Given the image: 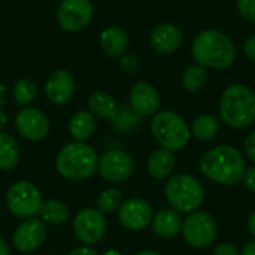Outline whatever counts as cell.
<instances>
[{"label": "cell", "instance_id": "cell-1", "mask_svg": "<svg viewBox=\"0 0 255 255\" xmlns=\"http://www.w3.org/2000/svg\"><path fill=\"white\" fill-rule=\"evenodd\" d=\"M199 167L209 181L224 187L241 184L247 170L244 154L232 145H218L208 149L200 157Z\"/></svg>", "mask_w": 255, "mask_h": 255}, {"label": "cell", "instance_id": "cell-2", "mask_svg": "<svg viewBox=\"0 0 255 255\" xmlns=\"http://www.w3.org/2000/svg\"><path fill=\"white\" fill-rule=\"evenodd\" d=\"M191 55L197 64L206 69L224 70L235 63L236 48L226 33L217 28H208L193 39Z\"/></svg>", "mask_w": 255, "mask_h": 255}, {"label": "cell", "instance_id": "cell-3", "mask_svg": "<svg viewBox=\"0 0 255 255\" xmlns=\"http://www.w3.org/2000/svg\"><path fill=\"white\" fill-rule=\"evenodd\" d=\"M220 120L236 130L255 123V93L244 84L229 85L220 99Z\"/></svg>", "mask_w": 255, "mask_h": 255}, {"label": "cell", "instance_id": "cell-4", "mask_svg": "<svg viewBox=\"0 0 255 255\" xmlns=\"http://www.w3.org/2000/svg\"><path fill=\"white\" fill-rule=\"evenodd\" d=\"M99 164L96 149L87 142H70L55 155L57 172L69 181H85L91 178Z\"/></svg>", "mask_w": 255, "mask_h": 255}, {"label": "cell", "instance_id": "cell-5", "mask_svg": "<svg viewBox=\"0 0 255 255\" xmlns=\"http://www.w3.org/2000/svg\"><path fill=\"white\" fill-rule=\"evenodd\" d=\"M164 196L169 208L179 214H191L199 211L205 202L203 184L190 173L172 175L164 187Z\"/></svg>", "mask_w": 255, "mask_h": 255}, {"label": "cell", "instance_id": "cell-6", "mask_svg": "<svg viewBox=\"0 0 255 255\" xmlns=\"http://www.w3.org/2000/svg\"><path fill=\"white\" fill-rule=\"evenodd\" d=\"M151 133L160 148L176 152L190 142V126L182 115L175 111H158L151 121Z\"/></svg>", "mask_w": 255, "mask_h": 255}, {"label": "cell", "instance_id": "cell-7", "mask_svg": "<svg viewBox=\"0 0 255 255\" xmlns=\"http://www.w3.org/2000/svg\"><path fill=\"white\" fill-rule=\"evenodd\" d=\"M42 194L30 181H16L6 191V206L9 212L21 220L37 218L42 208Z\"/></svg>", "mask_w": 255, "mask_h": 255}, {"label": "cell", "instance_id": "cell-8", "mask_svg": "<svg viewBox=\"0 0 255 255\" xmlns=\"http://www.w3.org/2000/svg\"><path fill=\"white\" fill-rule=\"evenodd\" d=\"M181 235L191 248L205 250L215 242L218 227L211 214L205 211H194L184 220Z\"/></svg>", "mask_w": 255, "mask_h": 255}, {"label": "cell", "instance_id": "cell-9", "mask_svg": "<svg viewBox=\"0 0 255 255\" xmlns=\"http://www.w3.org/2000/svg\"><path fill=\"white\" fill-rule=\"evenodd\" d=\"M106 230L108 223L105 214L97 208H84L73 218V233L82 245H96L103 239Z\"/></svg>", "mask_w": 255, "mask_h": 255}, {"label": "cell", "instance_id": "cell-10", "mask_svg": "<svg viewBox=\"0 0 255 255\" xmlns=\"http://www.w3.org/2000/svg\"><path fill=\"white\" fill-rule=\"evenodd\" d=\"M133 157L123 149H109L99 157L97 172L111 184H123L134 173Z\"/></svg>", "mask_w": 255, "mask_h": 255}, {"label": "cell", "instance_id": "cell-11", "mask_svg": "<svg viewBox=\"0 0 255 255\" xmlns=\"http://www.w3.org/2000/svg\"><path fill=\"white\" fill-rule=\"evenodd\" d=\"M94 7L90 0H61L57 9V21L66 31L84 30L93 19Z\"/></svg>", "mask_w": 255, "mask_h": 255}, {"label": "cell", "instance_id": "cell-12", "mask_svg": "<svg viewBox=\"0 0 255 255\" xmlns=\"http://www.w3.org/2000/svg\"><path fill=\"white\" fill-rule=\"evenodd\" d=\"M15 128L18 134L30 142L43 140L51 130L48 117L37 108H22L15 117Z\"/></svg>", "mask_w": 255, "mask_h": 255}, {"label": "cell", "instance_id": "cell-13", "mask_svg": "<svg viewBox=\"0 0 255 255\" xmlns=\"http://www.w3.org/2000/svg\"><path fill=\"white\" fill-rule=\"evenodd\" d=\"M48 236L46 224L37 218L22 220L12 235V244L16 251L30 254L39 250Z\"/></svg>", "mask_w": 255, "mask_h": 255}, {"label": "cell", "instance_id": "cell-14", "mask_svg": "<svg viewBox=\"0 0 255 255\" xmlns=\"http://www.w3.org/2000/svg\"><path fill=\"white\" fill-rule=\"evenodd\" d=\"M152 217H154V211L149 202L139 197H133L123 202V205L118 209L120 224L131 232H140L148 226H151Z\"/></svg>", "mask_w": 255, "mask_h": 255}, {"label": "cell", "instance_id": "cell-15", "mask_svg": "<svg viewBox=\"0 0 255 255\" xmlns=\"http://www.w3.org/2000/svg\"><path fill=\"white\" fill-rule=\"evenodd\" d=\"M130 106L140 115V117H154L160 111L161 99L158 90L145 81L136 82L130 88L128 94Z\"/></svg>", "mask_w": 255, "mask_h": 255}, {"label": "cell", "instance_id": "cell-16", "mask_svg": "<svg viewBox=\"0 0 255 255\" xmlns=\"http://www.w3.org/2000/svg\"><path fill=\"white\" fill-rule=\"evenodd\" d=\"M45 93L52 105H66L75 94V78L66 69L54 70L45 84Z\"/></svg>", "mask_w": 255, "mask_h": 255}, {"label": "cell", "instance_id": "cell-17", "mask_svg": "<svg viewBox=\"0 0 255 255\" xmlns=\"http://www.w3.org/2000/svg\"><path fill=\"white\" fill-rule=\"evenodd\" d=\"M184 34L182 30L170 22H161L152 28L149 34V45L155 52L172 54L178 51L182 45Z\"/></svg>", "mask_w": 255, "mask_h": 255}, {"label": "cell", "instance_id": "cell-18", "mask_svg": "<svg viewBox=\"0 0 255 255\" xmlns=\"http://www.w3.org/2000/svg\"><path fill=\"white\" fill-rule=\"evenodd\" d=\"M182 217L172 208H163L157 211L152 217L151 227L155 236L161 239H172L178 236L182 230Z\"/></svg>", "mask_w": 255, "mask_h": 255}, {"label": "cell", "instance_id": "cell-19", "mask_svg": "<svg viewBox=\"0 0 255 255\" xmlns=\"http://www.w3.org/2000/svg\"><path fill=\"white\" fill-rule=\"evenodd\" d=\"M146 170L154 179H158V181L170 178L175 170L173 152L164 148L154 149L146 160Z\"/></svg>", "mask_w": 255, "mask_h": 255}, {"label": "cell", "instance_id": "cell-20", "mask_svg": "<svg viewBox=\"0 0 255 255\" xmlns=\"http://www.w3.org/2000/svg\"><path fill=\"white\" fill-rule=\"evenodd\" d=\"M100 46L108 57H121L128 46V36L121 27H108L100 34Z\"/></svg>", "mask_w": 255, "mask_h": 255}, {"label": "cell", "instance_id": "cell-21", "mask_svg": "<svg viewBox=\"0 0 255 255\" xmlns=\"http://www.w3.org/2000/svg\"><path fill=\"white\" fill-rule=\"evenodd\" d=\"M97 128L96 117L90 111H78L69 121V133L78 142L88 140Z\"/></svg>", "mask_w": 255, "mask_h": 255}, {"label": "cell", "instance_id": "cell-22", "mask_svg": "<svg viewBox=\"0 0 255 255\" xmlns=\"http://www.w3.org/2000/svg\"><path fill=\"white\" fill-rule=\"evenodd\" d=\"M220 128H221V120L211 114H203L197 117L190 126L191 136L200 142L214 140L220 133Z\"/></svg>", "mask_w": 255, "mask_h": 255}, {"label": "cell", "instance_id": "cell-23", "mask_svg": "<svg viewBox=\"0 0 255 255\" xmlns=\"http://www.w3.org/2000/svg\"><path fill=\"white\" fill-rule=\"evenodd\" d=\"M88 108L90 112L102 120H112V117L115 115V111L118 108L115 99L108 93V91H94L91 93L90 99H88Z\"/></svg>", "mask_w": 255, "mask_h": 255}, {"label": "cell", "instance_id": "cell-24", "mask_svg": "<svg viewBox=\"0 0 255 255\" xmlns=\"http://www.w3.org/2000/svg\"><path fill=\"white\" fill-rule=\"evenodd\" d=\"M39 217L48 226H61L69 220L70 211L64 202L51 199V200H46L42 203Z\"/></svg>", "mask_w": 255, "mask_h": 255}, {"label": "cell", "instance_id": "cell-25", "mask_svg": "<svg viewBox=\"0 0 255 255\" xmlns=\"http://www.w3.org/2000/svg\"><path fill=\"white\" fill-rule=\"evenodd\" d=\"M112 127L123 133L134 131L142 124V117L130 106V105H121L117 108L115 115L111 120Z\"/></svg>", "mask_w": 255, "mask_h": 255}, {"label": "cell", "instance_id": "cell-26", "mask_svg": "<svg viewBox=\"0 0 255 255\" xmlns=\"http://www.w3.org/2000/svg\"><path fill=\"white\" fill-rule=\"evenodd\" d=\"M19 146L16 140L9 134L1 131L0 133V170L7 172L16 167L19 161Z\"/></svg>", "mask_w": 255, "mask_h": 255}, {"label": "cell", "instance_id": "cell-27", "mask_svg": "<svg viewBox=\"0 0 255 255\" xmlns=\"http://www.w3.org/2000/svg\"><path fill=\"white\" fill-rule=\"evenodd\" d=\"M181 82H182V87L190 93L200 91L208 82V70H206V67H203L202 64H197V63L188 66L182 73Z\"/></svg>", "mask_w": 255, "mask_h": 255}, {"label": "cell", "instance_id": "cell-28", "mask_svg": "<svg viewBox=\"0 0 255 255\" xmlns=\"http://www.w3.org/2000/svg\"><path fill=\"white\" fill-rule=\"evenodd\" d=\"M12 94H13L16 105L27 108L30 103H33V100L37 96V85L31 78H21L13 85Z\"/></svg>", "mask_w": 255, "mask_h": 255}, {"label": "cell", "instance_id": "cell-29", "mask_svg": "<svg viewBox=\"0 0 255 255\" xmlns=\"http://www.w3.org/2000/svg\"><path fill=\"white\" fill-rule=\"evenodd\" d=\"M123 193L118 188H106L103 190L96 200V208L102 212V214H112L115 211L120 209V206L123 205Z\"/></svg>", "mask_w": 255, "mask_h": 255}, {"label": "cell", "instance_id": "cell-30", "mask_svg": "<svg viewBox=\"0 0 255 255\" xmlns=\"http://www.w3.org/2000/svg\"><path fill=\"white\" fill-rule=\"evenodd\" d=\"M238 12L244 19L255 22V0H238Z\"/></svg>", "mask_w": 255, "mask_h": 255}, {"label": "cell", "instance_id": "cell-31", "mask_svg": "<svg viewBox=\"0 0 255 255\" xmlns=\"http://www.w3.org/2000/svg\"><path fill=\"white\" fill-rule=\"evenodd\" d=\"M120 66L121 69L126 72V73H136L139 70V60L131 55V54H127V55H121V60H120Z\"/></svg>", "mask_w": 255, "mask_h": 255}, {"label": "cell", "instance_id": "cell-32", "mask_svg": "<svg viewBox=\"0 0 255 255\" xmlns=\"http://www.w3.org/2000/svg\"><path fill=\"white\" fill-rule=\"evenodd\" d=\"M212 255H241V251L230 242H221L214 248Z\"/></svg>", "mask_w": 255, "mask_h": 255}, {"label": "cell", "instance_id": "cell-33", "mask_svg": "<svg viewBox=\"0 0 255 255\" xmlns=\"http://www.w3.org/2000/svg\"><path fill=\"white\" fill-rule=\"evenodd\" d=\"M244 148H245V155L248 160L255 163V130H253L244 140Z\"/></svg>", "mask_w": 255, "mask_h": 255}, {"label": "cell", "instance_id": "cell-34", "mask_svg": "<svg viewBox=\"0 0 255 255\" xmlns=\"http://www.w3.org/2000/svg\"><path fill=\"white\" fill-rule=\"evenodd\" d=\"M242 184L245 185V188H247L250 193L255 194V166L245 170L244 178H242Z\"/></svg>", "mask_w": 255, "mask_h": 255}, {"label": "cell", "instance_id": "cell-35", "mask_svg": "<svg viewBox=\"0 0 255 255\" xmlns=\"http://www.w3.org/2000/svg\"><path fill=\"white\" fill-rule=\"evenodd\" d=\"M242 51L250 61H255V34H251L250 37L245 39Z\"/></svg>", "mask_w": 255, "mask_h": 255}, {"label": "cell", "instance_id": "cell-36", "mask_svg": "<svg viewBox=\"0 0 255 255\" xmlns=\"http://www.w3.org/2000/svg\"><path fill=\"white\" fill-rule=\"evenodd\" d=\"M67 255H100V254H99V253H97V250H96V248H93V247L81 245V247H78V248L72 250V251H70Z\"/></svg>", "mask_w": 255, "mask_h": 255}, {"label": "cell", "instance_id": "cell-37", "mask_svg": "<svg viewBox=\"0 0 255 255\" xmlns=\"http://www.w3.org/2000/svg\"><path fill=\"white\" fill-rule=\"evenodd\" d=\"M241 255H255V239L245 244V247L241 251Z\"/></svg>", "mask_w": 255, "mask_h": 255}, {"label": "cell", "instance_id": "cell-38", "mask_svg": "<svg viewBox=\"0 0 255 255\" xmlns=\"http://www.w3.org/2000/svg\"><path fill=\"white\" fill-rule=\"evenodd\" d=\"M247 229H248V232H250V235L253 236L255 239V211L250 215V218H248V223H247Z\"/></svg>", "mask_w": 255, "mask_h": 255}, {"label": "cell", "instance_id": "cell-39", "mask_svg": "<svg viewBox=\"0 0 255 255\" xmlns=\"http://www.w3.org/2000/svg\"><path fill=\"white\" fill-rule=\"evenodd\" d=\"M7 97H9V91L6 88V85L0 84V106L7 103Z\"/></svg>", "mask_w": 255, "mask_h": 255}, {"label": "cell", "instance_id": "cell-40", "mask_svg": "<svg viewBox=\"0 0 255 255\" xmlns=\"http://www.w3.org/2000/svg\"><path fill=\"white\" fill-rule=\"evenodd\" d=\"M0 255H10V248L4 239L0 238Z\"/></svg>", "mask_w": 255, "mask_h": 255}, {"label": "cell", "instance_id": "cell-41", "mask_svg": "<svg viewBox=\"0 0 255 255\" xmlns=\"http://www.w3.org/2000/svg\"><path fill=\"white\" fill-rule=\"evenodd\" d=\"M6 124H7V115L0 109V133L3 131V128L6 127Z\"/></svg>", "mask_w": 255, "mask_h": 255}, {"label": "cell", "instance_id": "cell-42", "mask_svg": "<svg viewBox=\"0 0 255 255\" xmlns=\"http://www.w3.org/2000/svg\"><path fill=\"white\" fill-rule=\"evenodd\" d=\"M136 255H161L160 253H157V251H152V250H146V251H140V253H137Z\"/></svg>", "mask_w": 255, "mask_h": 255}, {"label": "cell", "instance_id": "cell-43", "mask_svg": "<svg viewBox=\"0 0 255 255\" xmlns=\"http://www.w3.org/2000/svg\"><path fill=\"white\" fill-rule=\"evenodd\" d=\"M102 255H123L120 251H117V250H108V251H105Z\"/></svg>", "mask_w": 255, "mask_h": 255}, {"label": "cell", "instance_id": "cell-44", "mask_svg": "<svg viewBox=\"0 0 255 255\" xmlns=\"http://www.w3.org/2000/svg\"><path fill=\"white\" fill-rule=\"evenodd\" d=\"M54 255H58V254H54Z\"/></svg>", "mask_w": 255, "mask_h": 255}]
</instances>
